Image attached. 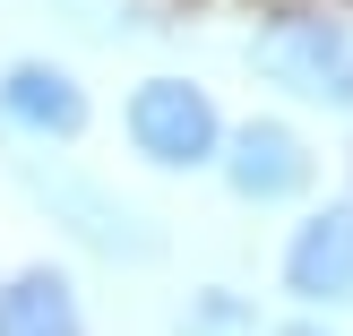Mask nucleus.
Wrapping results in <instances>:
<instances>
[{"label":"nucleus","mask_w":353,"mask_h":336,"mask_svg":"<svg viewBox=\"0 0 353 336\" xmlns=\"http://www.w3.org/2000/svg\"><path fill=\"white\" fill-rule=\"evenodd\" d=\"M285 285L302 302H353V199L319 207L285 250Z\"/></svg>","instance_id":"nucleus-3"},{"label":"nucleus","mask_w":353,"mask_h":336,"mask_svg":"<svg viewBox=\"0 0 353 336\" xmlns=\"http://www.w3.org/2000/svg\"><path fill=\"white\" fill-rule=\"evenodd\" d=\"M224 181H233L241 199H293V190L310 181V155H302V138H293L285 121H250V130H233Z\"/></svg>","instance_id":"nucleus-4"},{"label":"nucleus","mask_w":353,"mask_h":336,"mask_svg":"<svg viewBox=\"0 0 353 336\" xmlns=\"http://www.w3.org/2000/svg\"><path fill=\"white\" fill-rule=\"evenodd\" d=\"M0 121H17V130H34V138H69V130L86 121V95H78L69 69L17 61L9 78H0Z\"/></svg>","instance_id":"nucleus-5"},{"label":"nucleus","mask_w":353,"mask_h":336,"mask_svg":"<svg viewBox=\"0 0 353 336\" xmlns=\"http://www.w3.org/2000/svg\"><path fill=\"white\" fill-rule=\"evenodd\" d=\"M130 138L147 164L181 172V164H207L216 155V103H207V86L190 78H147L130 95Z\"/></svg>","instance_id":"nucleus-2"},{"label":"nucleus","mask_w":353,"mask_h":336,"mask_svg":"<svg viewBox=\"0 0 353 336\" xmlns=\"http://www.w3.org/2000/svg\"><path fill=\"white\" fill-rule=\"evenodd\" d=\"M0 336H86V328H78V293H69V276L17 268L9 285H0Z\"/></svg>","instance_id":"nucleus-6"},{"label":"nucleus","mask_w":353,"mask_h":336,"mask_svg":"<svg viewBox=\"0 0 353 336\" xmlns=\"http://www.w3.org/2000/svg\"><path fill=\"white\" fill-rule=\"evenodd\" d=\"M259 69L276 86H293V95H310V103L353 112V34L336 17H285L276 34H259Z\"/></svg>","instance_id":"nucleus-1"}]
</instances>
